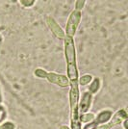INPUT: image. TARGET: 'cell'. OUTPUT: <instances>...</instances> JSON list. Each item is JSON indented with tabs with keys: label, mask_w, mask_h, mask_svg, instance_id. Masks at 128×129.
<instances>
[{
	"label": "cell",
	"mask_w": 128,
	"mask_h": 129,
	"mask_svg": "<svg viewBox=\"0 0 128 129\" xmlns=\"http://www.w3.org/2000/svg\"><path fill=\"white\" fill-rule=\"evenodd\" d=\"M70 129H81L80 113H79V88L78 83L70 84Z\"/></svg>",
	"instance_id": "1"
},
{
	"label": "cell",
	"mask_w": 128,
	"mask_h": 129,
	"mask_svg": "<svg viewBox=\"0 0 128 129\" xmlns=\"http://www.w3.org/2000/svg\"><path fill=\"white\" fill-rule=\"evenodd\" d=\"M81 21V12L80 11H74L72 12L69 16V19L67 21L66 25V35L67 37L73 38V36L76 33V30L78 28V25Z\"/></svg>",
	"instance_id": "2"
},
{
	"label": "cell",
	"mask_w": 128,
	"mask_h": 129,
	"mask_svg": "<svg viewBox=\"0 0 128 129\" xmlns=\"http://www.w3.org/2000/svg\"><path fill=\"white\" fill-rule=\"evenodd\" d=\"M65 56L68 66L76 64V51L73 38H65Z\"/></svg>",
	"instance_id": "3"
},
{
	"label": "cell",
	"mask_w": 128,
	"mask_h": 129,
	"mask_svg": "<svg viewBox=\"0 0 128 129\" xmlns=\"http://www.w3.org/2000/svg\"><path fill=\"white\" fill-rule=\"evenodd\" d=\"M126 118H128L127 113L125 112L124 109H120V110H118L115 115H113V117H112V118H111V120L109 121V123L107 124V125H104V126L101 127L100 129L112 128L115 125H117V124L121 123V122L124 121Z\"/></svg>",
	"instance_id": "4"
},
{
	"label": "cell",
	"mask_w": 128,
	"mask_h": 129,
	"mask_svg": "<svg viewBox=\"0 0 128 129\" xmlns=\"http://www.w3.org/2000/svg\"><path fill=\"white\" fill-rule=\"evenodd\" d=\"M91 100H92V94L90 91L83 92L82 96L79 99V113H80V115L87 114V112L90 110L91 105Z\"/></svg>",
	"instance_id": "5"
},
{
	"label": "cell",
	"mask_w": 128,
	"mask_h": 129,
	"mask_svg": "<svg viewBox=\"0 0 128 129\" xmlns=\"http://www.w3.org/2000/svg\"><path fill=\"white\" fill-rule=\"evenodd\" d=\"M50 83H54L57 84L58 86L66 88V87L70 86V82L69 78L65 75H61V74H56L53 72H48L47 78H46Z\"/></svg>",
	"instance_id": "6"
},
{
	"label": "cell",
	"mask_w": 128,
	"mask_h": 129,
	"mask_svg": "<svg viewBox=\"0 0 128 129\" xmlns=\"http://www.w3.org/2000/svg\"><path fill=\"white\" fill-rule=\"evenodd\" d=\"M46 22H47V25L49 26L50 30L53 32V34L57 37V38L65 39L66 37H67V36H66V33L63 31V29L59 26V24L54 20L52 17H47Z\"/></svg>",
	"instance_id": "7"
},
{
	"label": "cell",
	"mask_w": 128,
	"mask_h": 129,
	"mask_svg": "<svg viewBox=\"0 0 128 129\" xmlns=\"http://www.w3.org/2000/svg\"><path fill=\"white\" fill-rule=\"evenodd\" d=\"M112 117H113V112L111 110H104V111H102V112L97 114V116L94 118V121L96 122L97 125L105 124L111 120Z\"/></svg>",
	"instance_id": "8"
},
{
	"label": "cell",
	"mask_w": 128,
	"mask_h": 129,
	"mask_svg": "<svg viewBox=\"0 0 128 129\" xmlns=\"http://www.w3.org/2000/svg\"><path fill=\"white\" fill-rule=\"evenodd\" d=\"M100 85H101L100 79H99V78H94L93 80L91 81V84H90L89 89H88V91H90L91 94L96 93L97 91H99V89H100Z\"/></svg>",
	"instance_id": "9"
},
{
	"label": "cell",
	"mask_w": 128,
	"mask_h": 129,
	"mask_svg": "<svg viewBox=\"0 0 128 129\" xmlns=\"http://www.w3.org/2000/svg\"><path fill=\"white\" fill-rule=\"evenodd\" d=\"M94 115L92 113H87V114H83V115H80V121L81 122H85V123H90V122H92L94 120Z\"/></svg>",
	"instance_id": "10"
},
{
	"label": "cell",
	"mask_w": 128,
	"mask_h": 129,
	"mask_svg": "<svg viewBox=\"0 0 128 129\" xmlns=\"http://www.w3.org/2000/svg\"><path fill=\"white\" fill-rule=\"evenodd\" d=\"M89 83H91V76L89 74H85V75L81 76L78 81V84H80L82 86H86Z\"/></svg>",
	"instance_id": "11"
},
{
	"label": "cell",
	"mask_w": 128,
	"mask_h": 129,
	"mask_svg": "<svg viewBox=\"0 0 128 129\" xmlns=\"http://www.w3.org/2000/svg\"><path fill=\"white\" fill-rule=\"evenodd\" d=\"M35 76H37L39 78H47L48 72H46L45 70H42V69H37L34 72Z\"/></svg>",
	"instance_id": "12"
},
{
	"label": "cell",
	"mask_w": 128,
	"mask_h": 129,
	"mask_svg": "<svg viewBox=\"0 0 128 129\" xmlns=\"http://www.w3.org/2000/svg\"><path fill=\"white\" fill-rule=\"evenodd\" d=\"M16 125L15 123H13L11 121H6L4 123H2L0 125V129H15Z\"/></svg>",
	"instance_id": "13"
},
{
	"label": "cell",
	"mask_w": 128,
	"mask_h": 129,
	"mask_svg": "<svg viewBox=\"0 0 128 129\" xmlns=\"http://www.w3.org/2000/svg\"><path fill=\"white\" fill-rule=\"evenodd\" d=\"M6 117H7V111H6L5 107L0 104V123L4 121Z\"/></svg>",
	"instance_id": "14"
},
{
	"label": "cell",
	"mask_w": 128,
	"mask_h": 129,
	"mask_svg": "<svg viewBox=\"0 0 128 129\" xmlns=\"http://www.w3.org/2000/svg\"><path fill=\"white\" fill-rule=\"evenodd\" d=\"M85 5V1L83 0H79V1H76V4H75V10L76 11H80L83 9V7Z\"/></svg>",
	"instance_id": "15"
},
{
	"label": "cell",
	"mask_w": 128,
	"mask_h": 129,
	"mask_svg": "<svg viewBox=\"0 0 128 129\" xmlns=\"http://www.w3.org/2000/svg\"><path fill=\"white\" fill-rule=\"evenodd\" d=\"M20 3H21V5L24 6V7H31V6L34 5L35 1H34V0H21Z\"/></svg>",
	"instance_id": "16"
},
{
	"label": "cell",
	"mask_w": 128,
	"mask_h": 129,
	"mask_svg": "<svg viewBox=\"0 0 128 129\" xmlns=\"http://www.w3.org/2000/svg\"><path fill=\"white\" fill-rule=\"evenodd\" d=\"M97 128H98V125H97L95 121L93 120L92 122H90V123H88L87 125H85L83 129H97Z\"/></svg>",
	"instance_id": "17"
},
{
	"label": "cell",
	"mask_w": 128,
	"mask_h": 129,
	"mask_svg": "<svg viewBox=\"0 0 128 129\" xmlns=\"http://www.w3.org/2000/svg\"><path fill=\"white\" fill-rule=\"evenodd\" d=\"M123 127H124V129H128V118H126L123 121Z\"/></svg>",
	"instance_id": "18"
},
{
	"label": "cell",
	"mask_w": 128,
	"mask_h": 129,
	"mask_svg": "<svg viewBox=\"0 0 128 129\" xmlns=\"http://www.w3.org/2000/svg\"><path fill=\"white\" fill-rule=\"evenodd\" d=\"M60 129H70V127H68V126H66V125H63V126H61Z\"/></svg>",
	"instance_id": "19"
},
{
	"label": "cell",
	"mask_w": 128,
	"mask_h": 129,
	"mask_svg": "<svg viewBox=\"0 0 128 129\" xmlns=\"http://www.w3.org/2000/svg\"><path fill=\"white\" fill-rule=\"evenodd\" d=\"M2 102V95H1V91H0V104Z\"/></svg>",
	"instance_id": "20"
},
{
	"label": "cell",
	"mask_w": 128,
	"mask_h": 129,
	"mask_svg": "<svg viewBox=\"0 0 128 129\" xmlns=\"http://www.w3.org/2000/svg\"><path fill=\"white\" fill-rule=\"evenodd\" d=\"M124 110H125V112H126V113H127V115H128V106H127L126 108H125Z\"/></svg>",
	"instance_id": "21"
}]
</instances>
